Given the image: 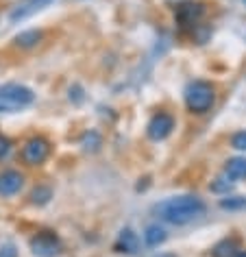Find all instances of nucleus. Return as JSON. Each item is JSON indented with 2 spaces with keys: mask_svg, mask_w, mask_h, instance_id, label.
Returning a JSON list of instances; mask_svg holds the SVG:
<instances>
[{
  "mask_svg": "<svg viewBox=\"0 0 246 257\" xmlns=\"http://www.w3.org/2000/svg\"><path fill=\"white\" fill-rule=\"evenodd\" d=\"M50 198H53V190L46 188V185H40V188H35L33 194H31V203L33 205H46Z\"/></svg>",
  "mask_w": 246,
  "mask_h": 257,
  "instance_id": "obj_15",
  "label": "nucleus"
},
{
  "mask_svg": "<svg viewBox=\"0 0 246 257\" xmlns=\"http://www.w3.org/2000/svg\"><path fill=\"white\" fill-rule=\"evenodd\" d=\"M233 179L231 177H218L216 181H213L209 188H211V192H216V194H226V192H231V188H233Z\"/></svg>",
  "mask_w": 246,
  "mask_h": 257,
  "instance_id": "obj_16",
  "label": "nucleus"
},
{
  "mask_svg": "<svg viewBox=\"0 0 246 257\" xmlns=\"http://www.w3.org/2000/svg\"><path fill=\"white\" fill-rule=\"evenodd\" d=\"M216 94H213V85L207 81H192L185 87V105L192 113H207L213 107Z\"/></svg>",
  "mask_w": 246,
  "mask_h": 257,
  "instance_id": "obj_2",
  "label": "nucleus"
},
{
  "mask_svg": "<svg viewBox=\"0 0 246 257\" xmlns=\"http://www.w3.org/2000/svg\"><path fill=\"white\" fill-rule=\"evenodd\" d=\"M11 151V142L5 136H0V159H3L5 155H7V153Z\"/></svg>",
  "mask_w": 246,
  "mask_h": 257,
  "instance_id": "obj_20",
  "label": "nucleus"
},
{
  "mask_svg": "<svg viewBox=\"0 0 246 257\" xmlns=\"http://www.w3.org/2000/svg\"><path fill=\"white\" fill-rule=\"evenodd\" d=\"M172 128H174V118L170 113H155L146 126V133L155 142H161V140H166L170 136Z\"/></svg>",
  "mask_w": 246,
  "mask_h": 257,
  "instance_id": "obj_5",
  "label": "nucleus"
},
{
  "mask_svg": "<svg viewBox=\"0 0 246 257\" xmlns=\"http://www.w3.org/2000/svg\"><path fill=\"white\" fill-rule=\"evenodd\" d=\"M205 14V7L200 3H183L177 7V22L181 27H196Z\"/></svg>",
  "mask_w": 246,
  "mask_h": 257,
  "instance_id": "obj_8",
  "label": "nucleus"
},
{
  "mask_svg": "<svg viewBox=\"0 0 246 257\" xmlns=\"http://www.w3.org/2000/svg\"><path fill=\"white\" fill-rule=\"evenodd\" d=\"M224 175L231 177L233 181L237 179H246V157H231L224 164Z\"/></svg>",
  "mask_w": 246,
  "mask_h": 257,
  "instance_id": "obj_12",
  "label": "nucleus"
},
{
  "mask_svg": "<svg viewBox=\"0 0 246 257\" xmlns=\"http://www.w3.org/2000/svg\"><path fill=\"white\" fill-rule=\"evenodd\" d=\"M220 207L222 209H242V207H246V198H242V196L222 198V201H220Z\"/></svg>",
  "mask_w": 246,
  "mask_h": 257,
  "instance_id": "obj_17",
  "label": "nucleus"
},
{
  "mask_svg": "<svg viewBox=\"0 0 246 257\" xmlns=\"http://www.w3.org/2000/svg\"><path fill=\"white\" fill-rule=\"evenodd\" d=\"M22 162L27 166H40L50 155V142L46 138H31L27 144L22 146Z\"/></svg>",
  "mask_w": 246,
  "mask_h": 257,
  "instance_id": "obj_4",
  "label": "nucleus"
},
{
  "mask_svg": "<svg viewBox=\"0 0 246 257\" xmlns=\"http://www.w3.org/2000/svg\"><path fill=\"white\" fill-rule=\"evenodd\" d=\"M205 203L203 198L192 196V194H183V196H172L161 201L159 205H155V214H157L161 220L177 224V227H183V224H190L192 220H196L205 214Z\"/></svg>",
  "mask_w": 246,
  "mask_h": 257,
  "instance_id": "obj_1",
  "label": "nucleus"
},
{
  "mask_svg": "<svg viewBox=\"0 0 246 257\" xmlns=\"http://www.w3.org/2000/svg\"><path fill=\"white\" fill-rule=\"evenodd\" d=\"M166 229H161L159 224H148L144 231V242L148 246H159V244L166 242Z\"/></svg>",
  "mask_w": 246,
  "mask_h": 257,
  "instance_id": "obj_13",
  "label": "nucleus"
},
{
  "mask_svg": "<svg viewBox=\"0 0 246 257\" xmlns=\"http://www.w3.org/2000/svg\"><path fill=\"white\" fill-rule=\"evenodd\" d=\"M235 257H246V250H239V253H237Z\"/></svg>",
  "mask_w": 246,
  "mask_h": 257,
  "instance_id": "obj_21",
  "label": "nucleus"
},
{
  "mask_svg": "<svg viewBox=\"0 0 246 257\" xmlns=\"http://www.w3.org/2000/svg\"><path fill=\"white\" fill-rule=\"evenodd\" d=\"M115 250L127 255H135L140 250V237L133 229H122L118 233V240H115Z\"/></svg>",
  "mask_w": 246,
  "mask_h": 257,
  "instance_id": "obj_10",
  "label": "nucleus"
},
{
  "mask_svg": "<svg viewBox=\"0 0 246 257\" xmlns=\"http://www.w3.org/2000/svg\"><path fill=\"white\" fill-rule=\"evenodd\" d=\"M0 257H18V248L14 244H3L0 246Z\"/></svg>",
  "mask_w": 246,
  "mask_h": 257,
  "instance_id": "obj_19",
  "label": "nucleus"
},
{
  "mask_svg": "<svg viewBox=\"0 0 246 257\" xmlns=\"http://www.w3.org/2000/svg\"><path fill=\"white\" fill-rule=\"evenodd\" d=\"M24 185V175L18 170H3L0 172V196H16Z\"/></svg>",
  "mask_w": 246,
  "mask_h": 257,
  "instance_id": "obj_9",
  "label": "nucleus"
},
{
  "mask_svg": "<svg viewBox=\"0 0 246 257\" xmlns=\"http://www.w3.org/2000/svg\"><path fill=\"white\" fill-rule=\"evenodd\" d=\"M35 100L33 89L20 83H5L0 85V111H16L24 109Z\"/></svg>",
  "mask_w": 246,
  "mask_h": 257,
  "instance_id": "obj_3",
  "label": "nucleus"
},
{
  "mask_svg": "<svg viewBox=\"0 0 246 257\" xmlns=\"http://www.w3.org/2000/svg\"><path fill=\"white\" fill-rule=\"evenodd\" d=\"M50 3H53V0H20V3L11 9L9 20L11 22H22V20H27V18H31L33 14H37V11H42L44 7H48Z\"/></svg>",
  "mask_w": 246,
  "mask_h": 257,
  "instance_id": "obj_7",
  "label": "nucleus"
},
{
  "mask_svg": "<svg viewBox=\"0 0 246 257\" xmlns=\"http://www.w3.org/2000/svg\"><path fill=\"white\" fill-rule=\"evenodd\" d=\"M42 40V31H35V29H31V31H24V33H20L16 37V46H20V48H33L37 46Z\"/></svg>",
  "mask_w": 246,
  "mask_h": 257,
  "instance_id": "obj_14",
  "label": "nucleus"
},
{
  "mask_svg": "<svg viewBox=\"0 0 246 257\" xmlns=\"http://www.w3.org/2000/svg\"><path fill=\"white\" fill-rule=\"evenodd\" d=\"M31 250L37 257H55V255H59V240H57L55 233L44 231V233H37L31 240Z\"/></svg>",
  "mask_w": 246,
  "mask_h": 257,
  "instance_id": "obj_6",
  "label": "nucleus"
},
{
  "mask_svg": "<svg viewBox=\"0 0 246 257\" xmlns=\"http://www.w3.org/2000/svg\"><path fill=\"white\" fill-rule=\"evenodd\" d=\"M231 146L235 151H244L246 153V131H237L235 136L231 138Z\"/></svg>",
  "mask_w": 246,
  "mask_h": 257,
  "instance_id": "obj_18",
  "label": "nucleus"
},
{
  "mask_svg": "<svg viewBox=\"0 0 246 257\" xmlns=\"http://www.w3.org/2000/svg\"><path fill=\"white\" fill-rule=\"evenodd\" d=\"M237 246V240H233V237H224V240H220L218 244H213L211 248V257H235L239 253Z\"/></svg>",
  "mask_w": 246,
  "mask_h": 257,
  "instance_id": "obj_11",
  "label": "nucleus"
},
{
  "mask_svg": "<svg viewBox=\"0 0 246 257\" xmlns=\"http://www.w3.org/2000/svg\"><path fill=\"white\" fill-rule=\"evenodd\" d=\"M159 257H174V255H159Z\"/></svg>",
  "mask_w": 246,
  "mask_h": 257,
  "instance_id": "obj_22",
  "label": "nucleus"
}]
</instances>
